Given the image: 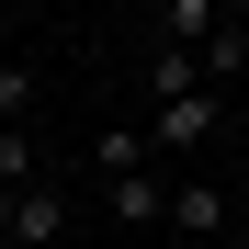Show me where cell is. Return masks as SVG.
Returning <instances> with one entry per match:
<instances>
[{
  "label": "cell",
  "instance_id": "cell-7",
  "mask_svg": "<svg viewBox=\"0 0 249 249\" xmlns=\"http://www.w3.org/2000/svg\"><path fill=\"white\" fill-rule=\"evenodd\" d=\"M34 181H46V170H34V136L0 124V193H34Z\"/></svg>",
  "mask_w": 249,
  "mask_h": 249
},
{
  "label": "cell",
  "instance_id": "cell-6",
  "mask_svg": "<svg viewBox=\"0 0 249 249\" xmlns=\"http://www.w3.org/2000/svg\"><path fill=\"white\" fill-rule=\"evenodd\" d=\"M159 34H170V46H204V34H227V12H215V0H170Z\"/></svg>",
  "mask_w": 249,
  "mask_h": 249
},
{
  "label": "cell",
  "instance_id": "cell-1",
  "mask_svg": "<svg viewBox=\"0 0 249 249\" xmlns=\"http://www.w3.org/2000/svg\"><path fill=\"white\" fill-rule=\"evenodd\" d=\"M136 124H147V159L181 181V159H204V147L227 136V102H215V91H170V102H147Z\"/></svg>",
  "mask_w": 249,
  "mask_h": 249
},
{
  "label": "cell",
  "instance_id": "cell-9",
  "mask_svg": "<svg viewBox=\"0 0 249 249\" xmlns=\"http://www.w3.org/2000/svg\"><path fill=\"white\" fill-rule=\"evenodd\" d=\"M215 249H249V227H227V238H215Z\"/></svg>",
  "mask_w": 249,
  "mask_h": 249
},
{
  "label": "cell",
  "instance_id": "cell-2",
  "mask_svg": "<svg viewBox=\"0 0 249 249\" xmlns=\"http://www.w3.org/2000/svg\"><path fill=\"white\" fill-rule=\"evenodd\" d=\"M170 227H181L193 249H215V238H227L238 215H227V193H215V181H204V170H181V181H170Z\"/></svg>",
  "mask_w": 249,
  "mask_h": 249
},
{
  "label": "cell",
  "instance_id": "cell-5",
  "mask_svg": "<svg viewBox=\"0 0 249 249\" xmlns=\"http://www.w3.org/2000/svg\"><path fill=\"white\" fill-rule=\"evenodd\" d=\"M170 91H204L193 46H147V102H170Z\"/></svg>",
  "mask_w": 249,
  "mask_h": 249
},
{
  "label": "cell",
  "instance_id": "cell-3",
  "mask_svg": "<svg viewBox=\"0 0 249 249\" xmlns=\"http://www.w3.org/2000/svg\"><path fill=\"white\" fill-rule=\"evenodd\" d=\"M102 215H113V227H170V170H124V181H102Z\"/></svg>",
  "mask_w": 249,
  "mask_h": 249
},
{
  "label": "cell",
  "instance_id": "cell-8",
  "mask_svg": "<svg viewBox=\"0 0 249 249\" xmlns=\"http://www.w3.org/2000/svg\"><path fill=\"white\" fill-rule=\"evenodd\" d=\"M34 91H46V79H34V57H0V124H23Z\"/></svg>",
  "mask_w": 249,
  "mask_h": 249
},
{
  "label": "cell",
  "instance_id": "cell-4",
  "mask_svg": "<svg viewBox=\"0 0 249 249\" xmlns=\"http://www.w3.org/2000/svg\"><path fill=\"white\" fill-rule=\"evenodd\" d=\"M91 170H102V181H124V170H159V159H147V124H136V113H124V124H91Z\"/></svg>",
  "mask_w": 249,
  "mask_h": 249
}]
</instances>
